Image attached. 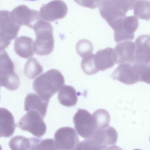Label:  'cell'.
<instances>
[{
  "instance_id": "16",
  "label": "cell",
  "mask_w": 150,
  "mask_h": 150,
  "mask_svg": "<svg viewBox=\"0 0 150 150\" xmlns=\"http://www.w3.org/2000/svg\"><path fill=\"white\" fill-rule=\"evenodd\" d=\"M58 99L60 104L67 107L75 105L78 100L75 89L72 86L67 85L62 86L59 90Z\"/></svg>"
},
{
  "instance_id": "14",
  "label": "cell",
  "mask_w": 150,
  "mask_h": 150,
  "mask_svg": "<svg viewBox=\"0 0 150 150\" xmlns=\"http://www.w3.org/2000/svg\"><path fill=\"white\" fill-rule=\"evenodd\" d=\"M16 124L11 113L8 110L0 108V137H8L14 133Z\"/></svg>"
},
{
  "instance_id": "21",
  "label": "cell",
  "mask_w": 150,
  "mask_h": 150,
  "mask_svg": "<svg viewBox=\"0 0 150 150\" xmlns=\"http://www.w3.org/2000/svg\"><path fill=\"white\" fill-rule=\"evenodd\" d=\"M94 54H92L88 55L84 57L81 60V69L83 72L87 75H93L99 71L96 67L94 63Z\"/></svg>"
},
{
  "instance_id": "24",
  "label": "cell",
  "mask_w": 150,
  "mask_h": 150,
  "mask_svg": "<svg viewBox=\"0 0 150 150\" xmlns=\"http://www.w3.org/2000/svg\"><path fill=\"white\" fill-rule=\"evenodd\" d=\"M141 81L150 84V65H143L141 73Z\"/></svg>"
},
{
  "instance_id": "25",
  "label": "cell",
  "mask_w": 150,
  "mask_h": 150,
  "mask_svg": "<svg viewBox=\"0 0 150 150\" xmlns=\"http://www.w3.org/2000/svg\"><path fill=\"white\" fill-rule=\"evenodd\" d=\"M26 0V1H36L37 0Z\"/></svg>"
},
{
  "instance_id": "13",
  "label": "cell",
  "mask_w": 150,
  "mask_h": 150,
  "mask_svg": "<svg viewBox=\"0 0 150 150\" xmlns=\"http://www.w3.org/2000/svg\"><path fill=\"white\" fill-rule=\"evenodd\" d=\"M49 102L43 100L38 95L30 93L27 95L25 98L24 110L27 112L36 110L44 118L46 115Z\"/></svg>"
},
{
  "instance_id": "3",
  "label": "cell",
  "mask_w": 150,
  "mask_h": 150,
  "mask_svg": "<svg viewBox=\"0 0 150 150\" xmlns=\"http://www.w3.org/2000/svg\"><path fill=\"white\" fill-rule=\"evenodd\" d=\"M0 83L11 91L17 89L20 84V79L14 71V65L7 52L0 51Z\"/></svg>"
},
{
  "instance_id": "17",
  "label": "cell",
  "mask_w": 150,
  "mask_h": 150,
  "mask_svg": "<svg viewBox=\"0 0 150 150\" xmlns=\"http://www.w3.org/2000/svg\"><path fill=\"white\" fill-rule=\"evenodd\" d=\"M8 145L12 150H33L34 137L27 138L21 136H17L10 140Z\"/></svg>"
},
{
  "instance_id": "11",
  "label": "cell",
  "mask_w": 150,
  "mask_h": 150,
  "mask_svg": "<svg viewBox=\"0 0 150 150\" xmlns=\"http://www.w3.org/2000/svg\"><path fill=\"white\" fill-rule=\"evenodd\" d=\"M135 45L130 40L121 42L115 47L114 53L115 63H134Z\"/></svg>"
},
{
  "instance_id": "5",
  "label": "cell",
  "mask_w": 150,
  "mask_h": 150,
  "mask_svg": "<svg viewBox=\"0 0 150 150\" xmlns=\"http://www.w3.org/2000/svg\"><path fill=\"white\" fill-rule=\"evenodd\" d=\"M27 112L16 124V127L31 133L37 137H41L45 133L47 129L43 118L36 110Z\"/></svg>"
},
{
  "instance_id": "19",
  "label": "cell",
  "mask_w": 150,
  "mask_h": 150,
  "mask_svg": "<svg viewBox=\"0 0 150 150\" xmlns=\"http://www.w3.org/2000/svg\"><path fill=\"white\" fill-rule=\"evenodd\" d=\"M43 68L37 59L31 58L26 62L24 66V73L28 78L33 79L43 71Z\"/></svg>"
},
{
  "instance_id": "4",
  "label": "cell",
  "mask_w": 150,
  "mask_h": 150,
  "mask_svg": "<svg viewBox=\"0 0 150 150\" xmlns=\"http://www.w3.org/2000/svg\"><path fill=\"white\" fill-rule=\"evenodd\" d=\"M34 31L36 38L33 45V50L36 54L43 56L48 55L53 51L54 40L53 29L49 25H38Z\"/></svg>"
},
{
  "instance_id": "2",
  "label": "cell",
  "mask_w": 150,
  "mask_h": 150,
  "mask_svg": "<svg viewBox=\"0 0 150 150\" xmlns=\"http://www.w3.org/2000/svg\"><path fill=\"white\" fill-rule=\"evenodd\" d=\"M117 138L116 130L108 126L103 129L96 130L91 137L79 142L76 149H108L115 145Z\"/></svg>"
},
{
  "instance_id": "10",
  "label": "cell",
  "mask_w": 150,
  "mask_h": 150,
  "mask_svg": "<svg viewBox=\"0 0 150 150\" xmlns=\"http://www.w3.org/2000/svg\"><path fill=\"white\" fill-rule=\"evenodd\" d=\"M134 63L148 65L150 63V35H142L135 40Z\"/></svg>"
},
{
  "instance_id": "18",
  "label": "cell",
  "mask_w": 150,
  "mask_h": 150,
  "mask_svg": "<svg viewBox=\"0 0 150 150\" xmlns=\"http://www.w3.org/2000/svg\"><path fill=\"white\" fill-rule=\"evenodd\" d=\"M96 130L103 129L109 126L110 116L108 112L104 109H99L92 115Z\"/></svg>"
},
{
  "instance_id": "1",
  "label": "cell",
  "mask_w": 150,
  "mask_h": 150,
  "mask_svg": "<svg viewBox=\"0 0 150 150\" xmlns=\"http://www.w3.org/2000/svg\"><path fill=\"white\" fill-rule=\"evenodd\" d=\"M64 77L57 70L51 69L35 79L33 83L34 91L43 100L49 101L51 98L64 84Z\"/></svg>"
},
{
  "instance_id": "8",
  "label": "cell",
  "mask_w": 150,
  "mask_h": 150,
  "mask_svg": "<svg viewBox=\"0 0 150 150\" xmlns=\"http://www.w3.org/2000/svg\"><path fill=\"white\" fill-rule=\"evenodd\" d=\"M73 120L77 133L85 139L91 137L96 130L92 115L86 110L79 109Z\"/></svg>"
},
{
  "instance_id": "12",
  "label": "cell",
  "mask_w": 150,
  "mask_h": 150,
  "mask_svg": "<svg viewBox=\"0 0 150 150\" xmlns=\"http://www.w3.org/2000/svg\"><path fill=\"white\" fill-rule=\"evenodd\" d=\"M94 60L99 70L103 71L112 67L115 63L114 50L107 47L98 51L94 54Z\"/></svg>"
},
{
  "instance_id": "23",
  "label": "cell",
  "mask_w": 150,
  "mask_h": 150,
  "mask_svg": "<svg viewBox=\"0 0 150 150\" xmlns=\"http://www.w3.org/2000/svg\"><path fill=\"white\" fill-rule=\"evenodd\" d=\"M58 150L55 140L51 139L40 140L35 150Z\"/></svg>"
},
{
  "instance_id": "26",
  "label": "cell",
  "mask_w": 150,
  "mask_h": 150,
  "mask_svg": "<svg viewBox=\"0 0 150 150\" xmlns=\"http://www.w3.org/2000/svg\"><path fill=\"white\" fill-rule=\"evenodd\" d=\"M149 139H150V138H149Z\"/></svg>"
},
{
  "instance_id": "7",
  "label": "cell",
  "mask_w": 150,
  "mask_h": 150,
  "mask_svg": "<svg viewBox=\"0 0 150 150\" xmlns=\"http://www.w3.org/2000/svg\"><path fill=\"white\" fill-rule=\"evenodd\" d=\"M139 21L134 16H125L118 20L112 29L114 31V40L117 43L133 40L134 33L139 26Z\"/></svg>"
},
{
  "instance_id": "20",
  "label": "cell",
  "mask_w": 150,
  "mask_h": 150,
  "mask_svg": "<svg viewBox=\"0 0 150 150\" xmlns=\"http://www.w3.org/2000/svg\"><path fill=\"white\" fill-rule=\"evenodd\" d=\"M134 8V13L136 17L147 21L150 19V1H137Z\"/></svg>"
},
{
  "instance_id": "15",
  "label": "cell",
  "mask_w": 150,
  "mask_h": 150,
  "mask_svg": "<svg viewBox=\"0 0 150 150\" xmlns=\"http://www.w3.org/2000/svg\"><path fill=\"white\" fill-rule=\"evenodd\" d=\"M33 40L30 37L25 36L19 37L15 40L14 50L20 57L28 59L34 55L33 49Z\"/></svg>"
},
{
  "instance_id": "22",
  "label": "cell",
  "mask_w": 150,
  "mask_h": 150,
  "mask_svg": "<svg viewBox=\"0 0 150 150\" xmlns=\"http://www.w3.org/2000/svg\"><path fill=\"white\" fill-rule=\"evenodd\" d=\"M76 48L77 54L82 58L91 54L93 50L92 43L85 39L79 40L76 44Z\"/></svg>"
},
{
  "instance_id": "9",
  "label": "cell",
  "mask_w": 150,
  "mask_h": 150,
  "mask_svg": "<svg viewBox=\"0 0 150 150\" xmlns=\"http://www.w3.org/2000/svg\"><path fill=\"white\" fill-rule=\"evenodd\" d=\"M54 139L57 149L59 150H74L79 143L77 134L75 130L69 127L60 128L55 132Z\"/></svg>"
},
{
  "instance_id": "6",
  "label": "cell",
  "mask_w": 150,
  "mask_h": 150,
  "mask_svg": "<svg viewBox=\"0 0 150 150\" xmlns=\"http://www.w3.org/2000/svg\"><path fill=\"white\" fill-rule=\"evenodd\" d=\"M143 65L135 63L120 64L111 76L126 85H133L141 81V73Z\"/></svg>"
}]
</instances>
